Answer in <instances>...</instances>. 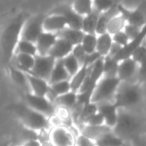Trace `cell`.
I'll use <instances>...</instances> for the list:
<instances>
[{
    "label": "cell",
    "instance_id": "cell-1",
    "mask_svg": "<svg viewBox=\"0 0 146 146\" xmlns=\"http://www.w3.org/2000/svg\"><path fill=\"white\" fill-rule=\"evenodd\" d=\"M112 131L125 143L141 135L145 131L142 120L129 110H119L117 123Z\"/></svg>",
    "mask_w": 146,
    "mask_h": 146
},
{
    "label": "cell",
    "instance_id": "cell-2",
    "mask_svg": "<svg viewBox=\"0 0 146 146\" xmlns=\"http://www.w3.org/2000/svg\"><path fill=\"white\" fill-rule=\"evenodd\" d=\"M27 17L25 14H19L13 18L5 27L1 36V48L4 59L9 62L12 60L15 55V48L17 43L21 39V31L26 21Z\"/></svg>",
    "mask_w": 146,
    "mask_h": 146
},
{
    "label": "cell",
    "instance_id": "cell-3",
    "mask_svg": "<svg viewBox=\"0 0 146 146\" xmlns=\"http://www.w3.org/2000/svg\"><path fill=\"white\" fill-rule=\"evenodd\" d=\"M142 97L143 93L139 83H121L113 102L119 110H130L141 102Z\"/></svg>",
    "mask_w": 146,
    "mask_h": 146
},
{
    "label": "cell",
    "instance_id": "cell-4",
    "mask_svg": "<svg viewBox=\"0 0 146 146\" xmlns=\"http://www.w3.org/2000/svg\"><path fill=\"white\" fill-rule=\"evenodd\" d=\"M15 113L17 114L19 119L21 120L23 125L27 129L37 132H42L45 131V130H48L51 127L50 118L31 109L26 104L16 106Z\"/></svg>",
    "mask_w": 146,
    "mask_h": 146
},
{
    "label": "cell",
    "instance_id": "cell-5",
    "mask_svg": "<svg viewBox=\"0 0 146 146\" xmlns=\"http://www.w3.org/2000/svg\"><path fill=\"white\" fill-rule=\"evenodd\" d=\"M121 81L117 77L103 76L97 82L92 93L91 102L95 104L104 102H113Z\"/></svg>",
    "mask_w": 146,
    "mask_h": 146
},
{
    "label": "cell",
    "instance_id": "cell-6",
    "mask_svg": "<svg viewBox=\"0 0 146 146\" xmlns=\"http://www.w3.org/2000/svg\"><path fill=\"white\" fill-rule=\"evenodd\" d=\"M46 15L37 14L34 16L27 17L26 21L22 27L21 31V39L30 41L35 43L41 34L44 32L43 30V21Z\"/></svg>",
    "mask_w": 146,
    "mask_h": 146
},
{
    "label": "cell",
    "instance_id": "cell-7",
    "mask_svg": "<svg viewBox=\"0 0 146 146\" xmlns=\"http://www.w3.org/2000/svg\"><path fill=\"white\" fill-rule=\"evenodd\" d=\"M25 104L31 109L51 118L55 115L56 106L46 96H37L32 93H25Z\"/></svg>",
    "mask_w": 146,
    "mask_h": 146
},
{
    "label": "cell",
    "instance_id": "cell-8",
    "mask_svg": "<svg viewBox=\"0 0 146 146\" xmlns=\"http://www.w3.org/2000/svg\"><path fill=\"white\" fill-rule=\"evenodd\" d=\"M76 136L66 125L50 128L49 142L52 146H74Z\"/></svg>",
    "mask_w": 146,
    "mask_h": 146
},
{
    "label": "cell",
    "instance_id": "cell-9",
    "mask_svg": "<svg viewBox=\"0 0 146 146\" xmlns=\"http://www.w3.org/2000/svg\"><path fill=\"white\" fill-rule=\"evenodd\" d=\"M138 64L131 58L119 61L117 69V78L121 83H137Z\"/></svg>",
    "mask_w": 146,
    "mask_h": 146
},
{
    "label": "cell",
    "instance_id": "cell-10",
    "mask_svg": "<svg viewBox=\"0 0 146 146\" xmlns=\"http://www.w3.org/2000/svg\"><path fill=\"white\" fill-rule=\"evenodd\" d=\"M55 62H56V60L53 57H51L50 55H45V56L36 55L34 66H33L32 70L29 74H32L36 77L49 81V78H50Z\"/></svg>",
    "mask_w": 146,
    "mask_h": 146
},
{
    "label": "cell",
    "instance_id": "cell-11",
    "mask_svg": "<svg viewBox=\"0 0 146 146\" xmlns=\"http://www.w3.org/2000/svg\"><path fill=\"white\" fill-rule=\"evenodd\" d=\"M97 110L102 115L104 119V124L109 128L113 129L117 123L119 109L116 107L114 102H104V103L96 104Z\"/></svg>",
    "mask_w": 146,
    "mask_h": 146
},
{
    "label": "cell",
    "instance_id": "cell-12",
    "mask_svg": "<svg viewBox=\"0 0 146 146\" xmlns=\"http://www.w3.org/2000/svg\"><path fill=\"white\" fill-rule=\"evenodd\" d=\"M145 40H146V23L141 28V30L138 33L137 36L134 39H132L125 47L120 49V51L117 53V55H116L115 57H113V58L117 61H121L125 58H129V57L131 56L132 52H133L136 48H138L140 45L143 44V43L145 42Z\"/></svg>",
    "mask_w": 146,
    "mask_h": 146
},
{
    "label": "cell",
    "instance_id": "cell-13",
    "mask_svg": "<svg viewBox=\"0 0 146 146\" xmlns=\"http://www.w3.org/2000/svg\"><path fill=\"white\" fill-rule=\"evenodd\" d=\"M51 13H55V14H59L65 19L67 23V27L73 29H80L81 30V25H82V17L76 14L73 9L70 6L67 5H61L55 8Z\"/></svg>",
    "mask_w": 146,
    "mask_h": 146
},
{
    "label": "cell",
    "instance_id": "cell-14",
    "mask_svg": "<svg viewBox=\"0 0 146 146\" xmlns=\"http://www.w3.org/2000/svg\"><path fill=\"white\" fill-rule=\"evenodd\" d=\"M117 9L118 12L124 17L126 21V24L137 26L139 28H142L144 24L146 23V18L144 14L139 11L138 9H129L127 7L123 6L121 4L117 3Z\"/></svg>",
    "mask_w": 146,
    "mask_h": 146
},
{
    "label": "cell",
    "instance_id": "cell-15",
    "mask_svg": "<svg viewBox=\"0 0 146 146\" xmlns=\"http://www.w3.org/2000/svg\"><path fill=\"white\" fill-rule=\"evenodd\" d=\"M65 28H67V23L61 15L50 13L49 15L45 16L44 21H43V30H44V32H49L58 35Z\"/></svg>",
    "mask_w": 146,
    "mask_h": 146
},
{
    "label": "cell",
    "instance_id": "cell-16",
    "mask_svg": "<svg viewBox=\"0 0 146 146\" xmlns=\"http://www.w3.org/2000/svg\"><path fill=\"white\" fill-rule=\"evenodd\" d=\"M57 38H58L57 34L43 32L35 42V45H36L37 48V55H41V56L48 55L50 50L52 49V47L54 46Z\"/></svg>",
    "mask_w": 146,
    "mask_h": 146
},
{
    "label": "cell",
    "instance_id": "cell-17",
    "mask_svg": "<svg viewBox=\"0 0 146 146\" xmlns=\"http://www.w3.org/2000/svg\"><path fill=\"white\" fill-rule=\"evenodd\" d=\"M27 80H28L29 84V89H30V93L34 94L37 96H47L50 90V84L48 81L44 79H41L39 77L26 73Z\"/></svg>",
    "mask_w": 146,
    "mask_h": 146
},
{
    "label": "cell",
    "instance_id": "cell-18",
    "mask_svg": "<svg viewBox=\"0 0 146 146\" xmlns=\"http://www.w3.org/2000/svg\"><path fill=\"white\" fill-rule=\"evenodd\" d=\"M73 47L74 46L71 43H69L68 41L58 37L54 46L52 47L48 55L53 57L55 60H62V59H64L65 57H67L72 53Z\"/></svg>",
    "mask_w": 146,
    "mask_h": 146
},
{
    "label": "cell",
    "instance_id": "cell-19",
    "mask_svg": "<svg viewBox=\"0 0 146 146\" xmlns=\"http://www.w3.org/2000/svg\"><path fill=\"white\" fill-rule=\"evenodd\" d=\"M12 66L16 67L17 69L23 71L24 73H30L35 63V56L26 54H15L13 56Z\"/></svg>",
    "mask_w": 146,
    "mask_h": 146
},
{
    "label": "cell",
    "instance_id": "cell-20",
    "mask_svg": "<svg viewBox=\"0 0 146 146\" xmlns=\"http://www.w3.org/2000/svg\"><path fill=\"white\" fill-rule=\"evenodd\" d=\"M113 45L112 36L107 32L97 35V43H96V52L101 57H106L109 55V52Z\"/></svg>",
    "mask_w": 146,
    "mask_h": 146
},
{
    "label": "cell",
    "instance_id": "cell-21",
    "mask_svg": "<svg viewBox=\"0 0 146 146\" xmlns=\"http://www.w3.org/2000/svg\"><path fill=\"white\" fill-rule=\"evenodd\" d=\"M70 91H72L70 86V80L56 82V83L50 84V90H49V93L46 97L52 102H54L55 98L64 95Z\"/></svg>",
    "mask_w": 146,
    "mask_h": 146
},
{
    "label": "cell",
    "instance_id": "cell-22",
    "mask_svg": "<svg viewBox=\"0 0 146 146\" xmlns=\"http://www.w3.org/2000/svg\"><path fill=\"white\" fill-rule=\"evenodd\" d=\"M111 128H109L108 126L104 125H99V126H90V125H85L82 127L81 134L86 137L90 138L93 141H97L99 138H101L104 134H106L107 132L111 131Z\"/></svg>",
    "mask_w": 146,
    "mask_h": 146
},
{
    "label": "cell",
    "instance_id": "cell-23",
    "mask_svg": "<svg viewBox=\"0 0 146 146\" xmlns=\"http://www.w3.org/2000/svg\"><path fill=\"white\" fill-rule=\"evenodd\" d=\"M53 103L55 104V106L58 105L60 108H64L68 111L73 110L77 106V93L70 91L64 95L55 98Z\"/></svg>",
    "mask_w": 146,
    "mask_h": 146
},
{
    "label": "cell",
    "instance_id": "cell-24",
    "mask_svg": "<svg viewBox=\"0 0 146 146\" xmlns=\"http://www.w3.org/2000/svg\"><path fill=\"white\" fill-rule=\"evenodd\" d=\"M10 76L11 79L13 80L15 84L18 86L20 89H22L24 91V93H30V89H29V84L28 80H27V75L26 73H24L23 71L17 69L16 67L10 66Z\"/></svg>",
    "mask_w": 146,
    "mask_h": 146
},
{
    "label": "cell",
    "instance_id": "cell-25",
    "mask_svg": "<svg viewBox=\"0 0 146 146\" xmlns=\"http://www.w3.org/2000/svg\"><path fill=\"white\" fill-rule=\"evenodd\" d=\"M65 80H70V76H69L68 72L65 69L62 60H56L54 67H53V70L51 72L48 83L53 84L56 83V82L65 81Z\"/></svg>",
    "mask_w": 146,
    "mask_h": 146
},
{
    "label": "cell",
    "instance_id": "cell-26",
    "mask_svg": "<svg viewBox=\"0 0 146 146\" xmlns=\"http://www.w3.org/2000/svg\"><path fill=\"white\" fill-rule=\"evenodd\" d=\"M125 25H126V21L124 19V17L119 12H117L110 17L109 21L107 23L106 32L111 35V36H113L116 33L123 31L124 28H125Z\"/></svg>",
    "mask_w": 146,
    "mask_h": 146
},
{
    "label": "cell",
    "instance_id": "cell-27",
    "mask_svg": "<svg viewBox=\"0 0 146 146\" xmlns=\"http://www.w3.org/2000/svg\"><path fill=\"white\" fill-rule=\"evenodd\" d=\"M84 36V32L80 29H73V28H65L62 32H60L58 34V37L65 39L66 41H68L69 43L76 46V45H80L82 39Z\"/></svg>",
    "mask_w": 146,
    "mask_h": 146
},
{
    "label": "cell",
    "instance_id": "cell-28",
    "mask_svg": "<svg viewBox=\"0 0 146 146\" xmlns=\"http://www.w3.org/2000/svg\"><path fill=\"white\" fill-rule=\"evenodd\" d=\"M88 71H89V67L83 65L75 75H73L72 77L70 78V86H71V90H72L73 92L77 93V92L79 91L81 86L83 85L84 81H85L86 78H87Z\"/></svg>",
    "mask_w": 146,
    "mask_h": 146
},
{
    "label": "cell",
    "instance_id": "cell-29",
    "mask_svg": "<svg viewBox=\"0 0 146 146\" xmlns=\"http://www.w3.org/2000/svg\"><path fill=\"white\" fill-rule=\"evenodd\" d=\"M71 8L73 11L81 16L82 18L87 16L93 11V1L90 0H77L71 4Z\"/></svg>",
    "mask_w": 146,
    "mask_h": 146
},
{
    "label": "cell",
    "instance_id": "cell-30",
    "mask_svg": "<svg viewBox=\"0 0 146 146\" xmlns=\"http://www.w3.org/2000/svg\"><path fill=\"white\" fill-rule=\"evenodd\" d=\"M96 146H125L126 143L119 138L113 131H109L104 134L101 138L95 142Z\"/></svg>",
    "mask_w": 146,
    "mask_h": 146
},
{
    "label": "cell",
    "instance_id": "cell-31",
    "mask_svg": "<svg viewBox=\"0 0 146 146\" xmlns=\"http://www.w3.org/2000/svg\"><path fill=\"white\" fill-rule=\"evenodd\" d=\"M99 15H100L99 13H97L96 11L93 10L87 16L83 17L82 18L81 30L84 33H95Z\"/></svg>",
    "mask_w": 146,
    "mask_h": 146
},
{
    "label": "cell",
    "instance_id": "cell-32",
    "mask_svg": "<svg viewBox=\"0 0 146 146\" xmlns=\"http://www.w3.org/2000/svg\"><path fill=\"white\" fill-rule=\"evenodd\" d=\"M96 43H97V35L95 33H84L80 45L88 55L96 52Z\"/></svg>",
    "mask_w": 146,
    "mask_h": 146
},
{
    "label": "cell",
    "instance_id": "cell-33",
    "mask_svg": "<svg viewBox=\"0 0 146 146\" xmlns=\"http://www.w3.org/2000/svg\"><path fill=\"white\" fill-rule=\"evenodd\" d=\"M15 54H26L31 56L37 55V48L35 43L20 39L15 48Z\"/></svg>",
    "mask_w": 146,
    "mask_h": 146
},
{
    "label": "cell",
    "instance_id": "cell-34",
    "mask_svg": "<svg viewBox=\"0 0 146 146\" xmlns=\"http://www.w3.org/2000/svg\"><path fill=\"white\" fill-rule=\"evenodd\" d=\"M119 61L115 60L113 57L106 56L103 58V71L104 76L117 77V69Z\"/></svg>",
    "mask_w": 146,
    "mask_h": 146
},
{
    "label": "cell",
    "instance_id": "cell-35",
    "mask_svg": "<svg viewBox=\"0 0 146 146\" xmlns=\"http://www.w3.org/2000/svg\"><path fill=\"white\" fill-rule=\"evenodd\" d=\"M62 63L64 65L65 69L68 72L70 78L72 77L73 75H75L76 73L79 71V69L81 68V64L77 61V59L73 56L72 54L68 55L67 57H65L64 59H62Z\"/></svg>",
    "mask_w": 146,
    "mask_h": 146
},
{
    "label": "cell",
    "instance_id": "cell-36",
    "mask_svg": "<svg viewBox=\"0 0 146 146\" xmlns=\"http://www.w3.org/2000/svg\"><path fill=\"white\" fill-rule=\"evenodd\" d=\"M115 3L112 1H106V0H99V1H93V10L99 14L106 13L112 9Z\"/></svg>",
    "mask_w": 146,
    "mask_h": 146
},
{
    "label": "cell",
    "instance_id": "cell-37",
    "mask_svg": "<svg viewBox=\"0 0 146 146\" xmlns=\"http://www.w3.org/2000/svg\"><path fill=\"white\" fill-rule=\"evenodd\" d=\"M131 57L138 65L146 61V43L144 42L142 45H140L138 48H136L135 50L132 52Z\"/></svg>",
    "mask_w": 146,
    "mask_h": 146
},
{
    "label": "cell",
    "instance_id": "cell-38",
    "mask_svg": "<svg viewBox=\"0 0 146 146\" xmlns=\"http://www.w3.org/2000/svg\"><path fill=\"white\" fill-rule=\"evenodd\" d=\"M112 40H113L114 44L121 47V48L125 47L126 45L130 42L129 37L126 35V33L124 32V31H121V32H118V33H116V34H114L113 36H112Z\"/></svg>",
    "mask_w": 146,
    "mask_h": 146
},
{
    "label": "cell",
    "instance_id": "cell-39",
    "mask_svg": "<svg viewBox=\"0 0 146 146\" xmlns=\"http://www.w3.org/2000/svg\"><path fill=\"white\" fill-rule=\"evenodd\" d=\"M71 54L77 59V61L81 64V66H83L84 61H85L86 55L87 54H86L85 51L83 50L81 45H76V46L73 47V50H72V53H71Z\"/></svg>",
    "mask_w": 146,
    "mask_h": 146
},
{
    "label": "cell",
    "instance_id": "cell-40",
    "mask_svg": "<svg viewBox=\"0 0 146 146\" xmlns=\"http://www.w3.org/2000/svg\"><path fill=\"white\" fill-rule=\"evenodd\" d=\"M74 146H96V143L95 141L91 140L90 138L80 134V135L76 136L75 145Z\"/></svg>",
    "mask_w": 146,
    "mask_h": 146
},
{
    "label": "cell",
    "instance_id": "cell-41",
    "mask_svg": "<svg viewBox=\"0 0 146 146\" xmlns=\"http://www.w3.org/2000/svg\"><path fill=\"white\" fill-rule=\"evenodd\" d=\"M85 125H90V126H99V125H104V119L102 117V115L99 112H96L94 115H92L89 119L87 120ZM84 125V126H85Z\"/></svg>",
    "mask_w": 146,
    "mask_h": 146
},
{
    "label": "cell",
    "instance_id": "cell-42",
    "mask_svg": "<svg viewBox=\"0 0 146 146\" xmlns=\"http://www.w3.org/2000/svg\"><path fill=\"white\" fill-rule=\"evenodd\" d=\"M140 30H141V28H139V27L133 26V25H130V24H126L123 31L126 33V35L129 37L130 41H131L132 39H134L136 36H137L138 33L140 32Z\"/></svg>",
    "mask_w": 146,
    "mask_h": 146
},
{
    "label": "cell",
    "instance_id": "cell-43",
    "mask_svg": "<svg viewBox=\"0 0 146 146\" xmlns=\"http://www.w3.org/2000/svg\"><path fill=\"white\" fill-rule=\"evenodd\" d=\"M137 83H146V61L138 65Z\"/></svg>",
    "mask_w": 146,
    "mask_h": 146
},
{
    "label": "cell",
    "instance_id": "cell-44",
    "mask_svg": "<svg viewBox=\"0 0 146 146\" xmlns=\"http://www.w3.org/2000/svg\"><path fill=\"white\" fill-rule=\"evenodd\" d=\"M129 146H146V135L145 134H141V135L137 136L134 139H132L128 144Z\"/></svg>",
    "mask_w": 146,
    "mask_h": 146
},
{
    "label": "cell",
    "instance_id": "cell-45",
    "mask_svg": "<svg viewBox=\"0 0 146 146\" xmlns=\"http://www.w3.org/2000/svg\"><path fill=\"white\" fill-rule=\"evenodd\" d=\"M20 146H42V142H41L39 139L30 138V139L25 140Z\"/></svg>",
    "mask_w": 146,
    "mask_h": 146
},
{
    "label": "cell",
    "instance_id": "cell-46",
    "mask_svg": "<svg viewBox=\"0 0 146 146\" xmlns=\"http://www.w3.org/2000/svg\"><path fill=\"white\" fill-rule=\"evenodd\" d=\"M144 134H145V135H146V128H145V131H144Z\"/></svg>",
    "mask_w": 146,
    "mask_h": 146
},
{
    "label": "cell",
    "instance_id": "cell-47",
    "mask_svg": "<svg viewBox=\"0 0 146 146\" xmlns=\"http://www.w3.org/2000/svg\"><path fill=\"white\" fill-rule=\"evenodd\" d=\"M125 146H129V145H128V144H126V145Z\"/></svg>",
    "mask_w": 146,
    "mask_h": 146
},
{
    "label": "cell",
    "instance_id": "cell-48",
    "mask_svg": "<svg viewBox=\"0 0 146 146\" xmlns=\"http://www.w3.org/2000/svg\"><path fill=\"white\" fill-rule=\"evenodd\" d=\"M145 43H146V40H145Z\"/></svg>",
    "mask_w": 146,
    "mask_h": 146
}]
</instances>
